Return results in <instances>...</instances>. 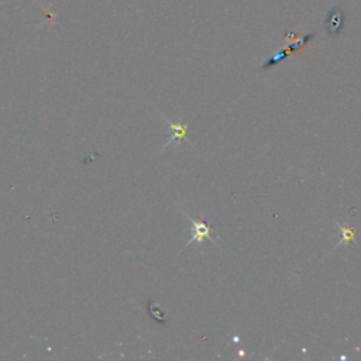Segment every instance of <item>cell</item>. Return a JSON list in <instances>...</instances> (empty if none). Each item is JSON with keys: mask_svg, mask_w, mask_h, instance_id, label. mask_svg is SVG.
Returning <instances> with one entry per match:
<instances>
[{"mask_svg": "<svg viewBox=\"0 0 361 361\" xmlns=\"http://www.w3.org/2000/svg\"><path fill=\"white\" fill-rule=\"evenodd\" d=\"M344 23V12L340 8H334L330 10V13L328 14V17H326L324 27H326V32H328L330 37H338V36H340L342 32H343Z\"/></svg>", "mask_w": 361, "mask_h": 361, "instance_id": "3957f363", "label": "cell"}, {"mask_svg": "<svg viewBox=\"0 0 361 361\" xmlns=\"http://www.w3.org/2000/svg\"><path fill=\"white\" fill-rule=\"evenodd\" d=\"M182 212V210H180ZM184 216L192 224V228H190V238H189L186 244H185V248L189 247L192 243H202L204 240H209L212 242L214 246H219L216 238L213 237V228H212V220H200V219H195L192 218L190 214H188L186 212H182Z\"/></svg>", "mask_w": 361, "mask_h": 361, "instance_id": "6da1fadb", "label": "cell"}, {"mask_svg": "<svg viewBox=\"0 0 361 361\" xmlns=\"http://www.w3.org/2000/svg\"><path fill=\"white\" fill-rule=\"evenodd\" d=\"M338 228H340V232H342V240L338 242V246H342V244H350L356 240V230H354L353 228H346V226L338 224Z\"/></svg>", "mask_w": 361, "mask_h": 361, "instance_id": "277c9868", "label": "cell"}, {"mask_svg": "<svg viewBox=\"0 0 361 361\" xmlns=\"http://www.w3.org/2000/svg\"><path fill=\"white\" fill-rule=\"evenodd\" d=\"M158 114H160V116L164 118L165 122L170 124V138H168V142L164 144V147L161 148V152L168 148L171 144H174V142H180V140L189 142V144L192 146V142H189V138H188L189 124L184 123V122H182V118L176 120V122H172V120H170V118H166V116H164V113H162V112H160V110H158Z\"/></svg>", "mask_w": 361, "mask_h": 361, "instance_id": "7a4b0ae2", "label": "cell"}]
</instances>
